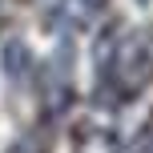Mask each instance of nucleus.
Masks as SVG:
<instances>
[{
	"label": "nucleus",
	"instance_id": "nucleus-1",
	"mask_svg": "<svg viewBox=\"0 0 153 153\" xmlns=\"http://www.w3.org/2000/svg\"><path fill=\"white\" fill-rule=\"evenodd\" d=\"M28 65H32L28 48H24V45H16V40H12V45L4 48V69H8V76H12V81H20V76L28 73Z\"/></svg>",
	"mask_w": 153,
	"mask_h": 153
}]
</instances>
